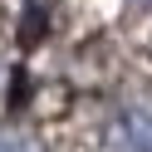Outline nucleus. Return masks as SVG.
<instances>
[{
  "mask_svg": "<svg viewBox=\"0 0 152 152\" xmlns=\"http://www.w3.org/2000/svg\"><path fill=\"white\" fill-rule=\"evenodd\" d=\"M113 152H152V103L132 108L113 132Z\"/></svg>",
  "mask_w": 152,
  "mask_h": 152,
  "instance_id": "f257e3e1",
  "label": "nucleus"
}]
</instances>
